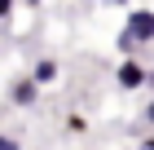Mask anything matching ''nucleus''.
Returning <instances> with one entry per match:
<instances>
[{
    "instance_id": "nucleus-1",
    "label": "nucleus",
    "mask_w": 154,
    "mask_h": 150,
    "mask_svg": "<svg viewBox=\"0 0 154 150\" xmlns=\"http://www.w3.org/2000/svg\"><path fill=\"white\" fill-rule=\"evenodd\" d=\"M141 44H154V9H128V27L119 35V49L137 53Z\"/></svg>"
},
{
    "instance_id": "nucleus-2",
    "label": "nucleus",
    "mask_w": 154,
    "mask_h": 150,
    "mask_svg": "<svg viewBox=\"0 0 154 150\" xmlns=\"http://www.w3.org/2000/svg\"><path fill=\"white\" fill-rule=\"evenodd\" d=\"M115 84H119V88H141V84H154V75L141 66V62L123 58V62L115 66Z\"/></svg>"
},
{
    "instance_id": "nucleus-3",
    "label": "nucleus",
    "mask_w": 154,
    "mask_h": 150,
    "mask_svg": "<svg viewBox=\"0 0 154 150\" xmlns=\"http://www.w3.org/2000/svg\"><path fill=\"white\" fill-rule=\"evenodd\" d=\"M9 102H13V106H22V110H26V106H35V102H40V88H35L31 80H18V84L9 88Z\"/></svg>"
},
{
    "instance_id": "nucleus-4",
    "label": "nucleus",
    "mask_w": 154,
    "mask_h": 150,
    "mask_svg": "<svg viewBox=\"0 0 154 150\" xmlns=\"http://www.w3.org/2000/svg\"><path fill=\"white\" fill-rule=\"evenodd\" d=\"M53 80H57V62H53V58H40L35 71H31V84H35V88H44V84H53Z\"/></svg>"
},
{
    "instance_id": "nucleus-5",
    "label": "nucleus",
    "mask_w": 154,
    "mask_h": 150,
    "mask_svg": "<svg viewBox=\"0 0 154 150\" xmlns=\"http://www.w3.org/2000/svg\"><path fill=\"white\" fill-rule=\"evenodd\" d=\"M66 132H71V137H84V132H88V119L84 115H66Z\"/></svg>"
},
{
    "instance_id": "nucleus-6",
    "label": "nucleus",
    "mask_w": 154,
    "mask_h": 150,
    "mask_svg": "<svg viewBox=\"0 0 154 150\" xmlns=\"http://www.w3.org/2000/svg\"><path fill=\"white\" fill-rule=\"evenodd\" d=\"M0 150H22V146H18V137H9V132H0Z\"/></svg>"
},
{
    "instance_id": "nucleus-7",
    "label": "nucleus",
    "mask_w": 154,
    "mask_h": 150,
    "mask_svg": "<svg viewBox=\"0 0 154 150\" xmlns=\"http://www.w3.org/2000/svg\"><path fill=\"white\" fill-rule=\"evenodd\" d=\"M141 119H145V128H154V102H145V110H141Z\"/></svg>"
},
{
    "instance_id": "nucleus-8",
    "label": "nucleus",
    "mask_w": 154,
    "mask_h": 150,
    "mask_svg": "<svg viewBox=\"0 0 154 150\" xmlns=\"http://www.w3.org/2000/svg\"><path fill=\"white\" fill-rule=\"evenodd\" d=\"M9 13H13V0H0V22H5Z\"/></svg>"
},
{
    "instance_id": "nucleus-9",
    "label": "nucleus",
    "mask_w": 154,
    "mask_h": 150,
    "mask_svg": "<svg viewBox=\"0 0 154 150\" xmlns=\"http://www.w3.org/2000/svg\"><path fill=\"white\" fill-rule=\"evenodd\" d=\"M141 150H154V132H150V137H145V146H141Z\"/></svg>"
}]
</instances>
